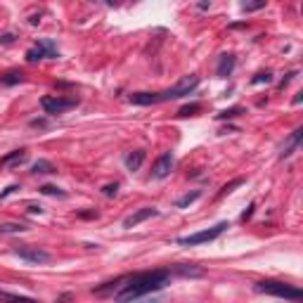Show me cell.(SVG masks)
I'll list each match as a JSON object with an SVG mask.
<instances>
[{
  "instance_id": "obj_1",
  "label": "cell",
  "mask_w": 303,
  "mask_h": 303,
  "mask_svg": "<svg viewBox=\"0 0 303 303\" xmlns=\"http://www.w3.org/2000/svg\"><path fill=\"white\" fill-rule=\"evenodd\" d=\"M170 275H173L170 268H159V270H150V272H138L133 277H124L118 292H116V298L121 303H128L133 298H140V296L154 294L166 284H170Z\"/></svg>"
},
{
  "instance_id": "obj_2",
  "label": "cell",
  "mask_w": 303,
  "mask_h": 303,
  "mask_svg": "<svg viewBox=\"0 0 303 303\" xmlns=\"http://www.w3.org/2000/svg\"><path fill=\"white\" fill-rule=\"evenodd\" d=\"M199 88V76H185V78L176 83L173 88L168 90H161V92H133L130 95V102L138 104V107H150V104H161V102H168V100H180L190 95V92H194Z\"/></svg>"
},
{
  "instance_id": "obj_3",
  "label": "cell",
  "mask_w": 303,
  "mask_h": 303,
  "mask_svg": "<svg viewBox=\"0 0 303 303\" xmlns=\"http://www.w3.org/2000/svg\"><path fill=\"white\" fill-rule=\"evenodd\" d=\"M258 294H268V296H277V298H286V301L301 303L303 292L294 284H286V282H280V280H260L254 286Z\"/></svg>"
},
{
  "instance_id": "obj_4",
  "label": "cell",
  "mask_w": 303,
  "mask_h": 303,
  "mask_svg": "<svg viewBox=\"0 0 303 303\" xmlns=\"http://www.w3.org/2000/svg\"><path fill=\"white\" fill-rule=\"evenodd\" d=\"M228 228H230V223H228V220H220V223H216L214 228H208V230L194 232V234H188V237H178L176 242H178L180 246H199V244H206V242L218 240Z\"/></svg>"
},
{
  "instance_id": "obj_5",
  "label": "cell",
  "mask_w": 303,
  "mask_h": 303,
  "mask_svg": "<svg viewBox=\"0 0 303 303\" xmlns=\"http://www.w3.org/2000/svg\"><path fill=\"white\" fill-rule=\"evenodd\" d=\"M78 104L76 98H57V95H48L40 100V107L45 109V114H64Z\"/></svg>"
},
{
  "instance_id": "obj_6",
  "label": "cell",
  "mask_w": 303,
  "mask_h": 303,
  "mask_svg": "<svg viewBox=\"0 0 303 303\" xmlns=\"http://www.w3.org/2000/svg\"><path fill=\"white\" fill-rule=\"evenodd\" d=\"M176 166V156H173V152H164L159 159L154 161V166H152V178L154 180H164L170 176V170Z\"/></svg>"
},
{
  "instance_id": "obj_7",
  "label": "cell",
  "mask_w": 303,
  "mask_h": 303,
  "mask_svg": "<svg viewBox=\"0 0 303 303\" xmlns=\"http://www.w3.org/2000/svg\"><path fill=\"white\" fill-rule=\"evenodd\" d=\"M14 254H17L19 258H24L26 260V263H48V260L52 258V256H50V254H48V251L45 249H38V246H17V249H14Z\"/></svg>"
},
{
  "instance_id": "obj_8",
  "label": "cell",
  "mask_w": 303,
  "mask_h": 303,
  "mask_svg": "<svg viewBox=\"0 0 303 303\" xmlns=\"http://www.w3.org/2000/svg\"><path fill=\"white\" fill-rule=\"evenodd\" d=\"M154 216H159V208H154V206H144V208H140V211H135V214H130L128 218L124 220V228H135V225L144 223V220H150V218H154Z\"/></svg>"
},
{
  "instance_id": "obj_9",
  "label": "cell",
  "mask_w": 303,
  "mask_h": 303,
  "mask_svg": "<svg viewBox=\"0 0 303 303\" xmlns=\"http://www.w3.org/2000/svg\"><path fill=\"white\" fill-rule=\"evenodd\" d=\"M234 64H237V57L232 52L220 54V62H218V69H216V76L218 78H228L232 72H234Z\"/></svg>"
},
{
  "instance_id": "obj_10",
  "label": "cell",
  "mask_w": 303,
  "mask_h": 303,
  "mask_svg": "<svg viewBox=\"0 0 303 303\" xmlns=\"http://www.w3.org/2000/svg\"><path fill=\"white\" fill-rule=\"evenodd\" d=\"M144 156H147V152H144V150L130 152V154L126 156V168H128V170H140V166L144 164Z\"/></svg>"
},
{
  "instance_id": "obj_11",
  "label": "cell",
  "mask_w": 303,
  "mask_h": 303,
  "mask_svg": "<svg viewBox=\"0 0 303 303\" xmlns=\"http://www.w3.org/2000/svg\"><path fill=\"white\" fill-rule=\"evenodd\" d=\"M301 138H303V128H296L294 133H292V138H289V142H286V147L282 150V154H280V159H286V156H292L294 154V150L301 144Z\"/></svg>"
},
{
  "instance_id": "obj_12",
  "label": "cell",
  "mask_w": 303,
  "mask_h": 303,
  "mask_svg": "<svg viewBox=\"0 0 303 303\" xmlns=\"http://www.w3.org/2000/svg\"><path fill=\"white\" fill-rule=\"evenodd\" d=\"M31 173L34 176H48V173H57V166H54L52 161L48 159H38L34 166H31Z\"/></svg>"
},
{
  "instance_id": "obj_13",
  "label": "cell",
  "mask_w": 303,
  "mask_h": 303,
  "mask_svg": "<svg viewBox=\"0 0 303 303\" xmlns=\"http://www.w3.org/2000/svg\"><path fill=\"white\" fill-rule=\"evenodd\" d=\"M22 161H26V150H14L0 159V166H12V164H22Z\"/></svg>"
},
{
  "instance_id": "obj_14",
  "label": "cell",
  "mask_w": 303,
  "mask_h": 303,
  "mask_svg": "<svg viewBox=\"0 0 303 303\" xmlns=\"http://www.w3.org/2000/svg\"><path fill=\"white\" fill-rule=\"evenodd\" d=\"M202 196V190H192V192H188L185 196H180V199H176V208H188V206H192Z\"/></svg>"
},
{
  "instance_id": "obj_15",
  "label": "cell",
  "mask_w": 303,
  "mask_h": 303,
  "mask_svg": "<svg viewBox=\"0 0 303 303\" xmlns=\"http://www.w3.org/2000/svg\"><path fill=\"white\" fill-rule=\"evenodd\" d=\"M0 83H2V86H17V83H24V74L22 72H8L5 76H0Z\"/></svg>"
},
{
  "instance_id": "obj_16",
  "label": "cell",
  "mask_w": 303,
  "mask_h": 303,
  "mask_svg": "<svg viewBox=\"0 0 303 303\" xmlns=\"http://www.w3.org/2000/svg\"><path fill=\"white\" fill-rule=\"evenodd\" d=\"M28 228L22 223H2L0 225V234H17V232H26Z\"/></svg>"
},
{
  "instance_id": "obj_17",
  "label": "cell",
  "mask_w": 303,
  "mask_h": 303,
  "mask_svg": "<svg viewBox=\"0 0 303 303\" xmlns=\"http://www.w3.org/2000/svg\"><path fill=\"white\" fill-rule=\"evenodd\" d=\"M38 45L43 48V52H45V57H48V60H57V57H60V50L54 48L52 40H38Z\"/></svg>"
},
{
  "instance_id": "obj_18",
  "label": "cell",
  "mask_w": 303,
  "mask_h": 303,
  "mask_svg": "<svg viewBox=\"0 0 303 303\" xmlns=\"http://www.w3.org/2000/svg\"><path fill=\"white\" fill-rule=\"evenodd\" d=\"M202 112V104L199 102H194V104H185V107L178 112V118H188V116H196Z\"/></svg>"
},
{
  "instance_id": "obj_19",
  "label": "cell",
  "mask_w": 303,
  "mask_h": 303,
  "mask_svg": "<svg viewBox=\"0 0 303 303\" xmlns=\"http://www.w3.org/2000/svg\"><path fill=\"white\" fill-rule=\"evenodd\" d=\"M240 114H244V109L242 107H230V109H223L216 118H218V121H225V118H234V116H240Z\"/></svg>"
},
{
  "instance_id": "obj_20",
  "label": "cell",
  "mask_w": 303,
  "mask_h": 303,
  "mask_svg": "<svg viewBox=\"0 0 303 303\" xmlns=\"http://www.w3.org/2000/svg\"><path fill=\"white\" fill-rule=\"evenodd\" d=\"M38 60H45V52H43V48L36 43V48H31L26 52V62H38Z\"/></svg>"
},
{
  "instance_id": "obj_21",
  "label": "cell",
  "mask_w": 303,
  "mask_h": 303,
  "mask_svg": "<svg viewBox=\"0 0 303 303\" xmlns=\"http://www.w3.org/2000/svg\"><path fill=\"white\" fill-rule=\"evenodd\" d=\"M40 194H48V196H60V199H64L66 196V192L60 188H54V185H43L40 188Z\"/></svg>"
},
{
  "instance_id": "obj_22",
  "label": "cell",
  "mask_w": 303,
  "mask_h": 303,
  "mask_svg": "<svg viewBox=\"0 0 303 303\" xmlns=\"http://www.w3.org/2000/svg\"><path fill=\"white\" fill-rule=\"evenodd\" d=\"M0 296L5 298V303H38L34 298H26V296H12V294H5V292H0Z\"/></svg>"
},
{
  "instance_id": "obj_23",
  "label": "cell",
  "mask_w": 303,
  "mask_h": 303,
  "mask_svg": "<svg viewBox=\"0 0 303 303\" xmlns=\"http://www.w3.org/2000/svg\"><path fill=\"white\" fill-rule=\"evenodd\" d=\"M173 270H176V272H180V275H202V270H199V268H194V266H176L173 268Z\"/></svg>"
},
{
  "instance_id": "obj_24",
  "label": "cell",
  "mask_w": 303,
  "mask_h": 303,
  "mask_svg": "<svg viewBox=\"0 0 303 303\" xmlns=\"http://www.w3.org/2000/svg\"><path fill=\"white\" fill-rule=\"evenodd\" d=\"M251 83H254V86H260V83H272V74H270V72H260V74H256V76L251 78Z\"/></svg>"
},
{
  "instance_id": "obj_25",
  "label": "cell",
  "mask_w": 303,
  "mask_h": 303,
  "mask_svg": "<svg viewBox=\"0 0 303 303\" xmlns=\"http://www.w3.org/2000/svg\"><path fill=\"white\" fill-rule=\"evenodd\" d=\"M242 182H244V180H242V178H237V180H232V182H228V185H225V188L220 190L218 194H216V199H220V196H225V194H228V192H232V190H234V188H240Z\"/></svg>"
},
{
  "instance_id": "obj_26",
  "label": "cell",
  "mask_w": 303,
  "mask_h": 303,
  "mask_svg": "<svg viewBox=\"0 0 303 303\" xmlns=\"http://www.w3.org/2000/svg\"><path fill=\"white\" fill-rule=\"evenodd\" d=\"M266 8V0H256V2H242V10L244 12H256V10Z\"/></svg>"
},
{
  "instance_id": "obj_27",
  "label": "cell",
  "mask_w": 303,
  "mask_h": 303,
  "mask_svg": "<svg viewBox=\"0 0 303 303\" xmlns=\"http://www.w3.org/2000/svg\"><path fill=\"white\" fill-rule=\"evenodd\" d=\"M116 192H118V185H116V182H112V185H104V188H102V194L109 196V199H112V196H116Z\"/></svg>"
},
{
  "instance_id": "obj_28",
  "label": "cell",
  "mask_w": 303,
  "mask_h": 303,
  "mask_svg": "<svg viewBox=\"0 0 303 303\" xmlns=\"http://www.w3.org/2000/svg\"><path fill=\"white\" fill-rule=\"evenodd\" d=\"M254 208H256V204L251 202V204H249V208H246V211H244V214L240 216V220H242V223H246V220H249L251 216H254Z\"/></svg>"
},
{
  "instance_id": "obj_29",
  "label": "cell",
  "mask_w": 303,
  "mask_h": 303,
  "mask_svg": "<svg viewBox=\"0 0 303 303\" xmlns=\"http://www.w3.org/2000/svg\"><path fill=\"white\" fill-rule=\"evenodd\" d=\"M0 43H2V45H12V43H14V34H2V36H0Z\"/></svg>"
},
{
  "instance_id": "obj_30",
  "label": "cell",
  "mask_w": 303,
  "mask_h": 303,
  "mask_svg": "<svg viewBox=\"0 0 303 303\" xmlns=\"http://www.w3.org/2000/svg\"><path fill=\"white\" fill-rule=\"evenodd\" d=\"M45 126H48L45 118H34V121H31V128H45Z\"/></svg>"
},
{
  "instance_id": "obj_31",
  "label": "cell",
  "mask_w": 303,
  "mask_h": 303,
  "mask_svg": "<svg viewBox=\"0 0 303 303\" xmlns=\"http://www.w3.org/2000/svg\"><path fill=\"white\" fill-rule=\"evenodd\" d=\"M17 190H19V185H10V188L5 190L2 194H0V199H5V196H8V194H12V192H17Z\"/></svg>"
},
{
  "instance_id": "obj_32",
  "label": "cell",
  "mask_w": 303,
  "mask_h": 303,
  "mask_svg": "<svg viewBox=\"0 0 303 303\" xmlns=\"http://www.w3.org/2000/svg\"><path fill=\"white\" fill-rule=\"evenodd\" d=\"M78 218H98V211H80Z\"/></svg>"
},
{
  "instance_id": "obj_33",
  "label": "cell",
  "mask_w": 303,
  "mask_h": 303,
  "mask_svg": "<svg viewBox=\"0 0 303 303\" xmlns=\"http://www.w3.org/2000/svg\"><path fill=\"white\" fill-rule=\"evenodd\" d=\"M294 76H296V72H292V74H286L284 78H282V83H280V88H284V86H286V83H289V80H292V78H294Z\"/></svg>"
},
{
  "instance_id": "obj_34",
  "label": "cell",
  "mask_w": 303,
  "mask_h": 303,
  "mask_svg": "<svg viewBox=\"0 0 303 303\" xmlns=\"http://www.w3.org/2000/svg\"><path fill=\"white\" fill-rule=\"evenodd\" d=\"M28 24H31V26L40 24V14H31V17H28Z\"/></svg>"
},
{
  "instance_id": "obj_35",
  "label": "cell",
  "mask_w": 303,
  "mask_h": 303,
  "mask_svg": "<svg viewBox=\"0 0 303 303\" xmlns=\"http://www.w3.org/2000/svg\"><path fill=\"white\" fill-rule=\"evenodd\" d=\"M40 211H43L40 206H28V214H40Z\"/></svg>"
},
{
  "instance_id": "obj_36",
  "label": "cell",
  "mask_w": 303,
  "mask_h": 303,
  "mask_svg": "<svg viewBox=\"0 0 303 303\" xmlns=\"http://www.w3.org/2000/svg\"><path fill=\"white\" fill-rule=\"evenodd\" d=\"M301 100H303V92H296V98H294V104H301Z\"/></svg>"
},
{
  "instance_id": "obj_37",
  "label": "cell",
  "mask_w": 303,
  "mask_h": 303,
  "mask_svg": "<svg viewBox=\"0 0 303 303\" xmlns=\"http://www.w3.org/2000/svg\"><path fill=\"white\" fill-rule=\"evenodd\" d=\"M64 301H66V296H64ZM64 301H60V303H64Z\"/></svg>"
},
{
  "instance_id": "obj_38",
  "label": "cell",
  "mask_w": 303,
  "mask_h": 303,
  "mask_svg": "<svg viewBox=\"0 0 303 303\" xmlns=\"http://www.w3.org/2000/svg\"><path fill=\"white\" fill-rule=\"evenodd\" d=\"M133 303H135V301H133ZM152 303H156V301H152Z\"/></svg>"
}]
</instances>
